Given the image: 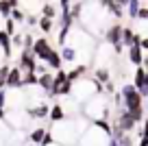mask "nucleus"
I'll use <instances>...</instances> for the list:
<instances>
[{
  "label": "nucleus",
  "mask_w": 148,
  "mask_h": 146,
  "mask_svg": "<svg viewBox=\"0 0 148 146\" xmlns=\"http://www.w3.org/2000/svg\"><path fill=\"white\" fill-rule=\"evenodd\" d=\"M87 127H89L87 118L74 116V118H65L57 124H50L48 133H50L52 142L59 144V146H79V140H81V135L85 133Z\"/></svg>",
  "instance_id": "obj_1"
},
{
  "label": "nucleus",
  "mask_w": 148,
  "mask_h": 146,
  "mask_svg": "<svg viewBox=\"0 0 148 146\" xmlns=\"http://www.w3.org/2000/svg\"><path fill=\"white\" fill-rule=\"evenodd\" d=\"M109 20L111 15L107 13L102 2H83V15L79 20V26L83 31H87L94 39L107 33V28L111 26Z\"/></svg>",
  "instance_id": "obj_2"
},
{
  "label": "nucleus",
  "mask_w": 148,
  "mask_h": 146,
  "mask_svg": "<svg viewBox=\"0 0 148 146\" xmlns=\"http://www.w3.org/2000/svg\"><path fill=\"white\" fill-rule=\"evenodd\" d=\"M109 137L111 124L107 120H96V122H89V127L85 129V133L79 140V146H109Z\"/></svg>",
  "instance_id": "obj_3"
},
{
  "label": "nucleus",
  "mask_w": 148,
  "mask_h": 146,
  "mask_svg": "<svg viewBox=\"0 0 148 146\" xmlns=\"http://www.w3.org/2000/svg\"><path fill=\"white\" fill-rule=\"evenodd\" d=\"M120 94H122V109L129 111L137 124H142L144 122V98H142V94L135 90L133 83H124Z\"/></svg>",
  "instance_id": "obj_4"
},
{
  "label": "nucleus",
  "mask_w": 148,
  "mask_h": 146,
  "mask_svg": "<svg viewBox=\"0 0 148 146\" xmlns=\"http://www.w3.org/2000/svg\"><path fill=\"white\" fill-rule=\"evenodd\" d=\"M102 92V85H98L96 79H81V81L72 83V92H70V96H74V101L81 103V105H85L87 101H92L94 96H98Z\"/></svg>",
  "instance_id": "obj_5"
},
{
  "label": "nucleus",
  "mask_w": 148,
  "mask_h": 146,
  "mask_svg": "<svg viewBox=\"0 0 148 146\" xmlns=\"http://www.w3.org/2000/svg\"><path fill=\"white\" fill-rule=\"evenodd\" d=\"M109 114H111V105L102 94L94 96L92 101H87L83 105V116L87 120H92V122H96V120H109Z\"/></svg>",
  "instance_id": "obj_6"
},
{
  "label": "nucleus",
  "mask_w": 148,
  "mask_h": 146,
  "mask_svg": "<svg viewBox=\"0 0 148 146\" xmlns=\"http://www.w3.org/2000/svg\"><path fill=\"white\" fill-rule=\"evenodd\" d=\"M28 122H31V118H28L26 109H13V111H7L5 114V124L11 131H22Z\"/></svg>",
  "instance_id": "obj_7"
},
{
  "label": "nucleus",
  "mask_w": 148,
  "mask_h": 146,
  "mask_svg": "<svg viewBox=\"0 0 148 146\" xmlns=\"http://www.w3.org/2000/svg\"><path fill=\"white\" fill-rule=\"evenodd\" d=\"M72 92V83L68 81V72L65 70H59L55 72V81H52V90L48 96H70Z\"/></svg>",
  "instance_id": "obj_8"
},
{
  "label": "nucleus",
  "mask_w": 148,
  "mask_h": 146,
  "mask_svg": "<svg viewBox=\"0 0 148 146\" xmlns=\"http://www.w3.org/2000/svg\"><path fill=\"white\" fill-rule=\"evenodd\" d=\"M122 31H124V26L116 22V24H111V26L107 28V33H105L107 44H109V46H111V50L118 52V55H120L122 48H124V44H122Z\"/></svg>",
  "instance_id": "obj_9"
},
{
  "label": "nucleus",
  "mask_w": 148,
  "mask_h": 146,
  "mask_svg": "<svg viewBox=\"0 0 148 146\" xmlns=\"http://www.w3.org/2000/svg\"><path fill=\"white\" fill-rule=\"evenodd\" d=\"M52 52H55V48L50 46V41H48L46 37H37L35 39V44H33V55H35L37 61H44V63H46Z\"/></svg>",
  "instance_id": "obj_10"
},
{
  "label": "nucleus",
  "mask_w": 148,
  "mask_h": 146,
  "mask_svg": "<svg viewBox=\"0 0 148 146\" xmlns=\"http://www.w3.org/2000/svg\"><path fill=\"white\" fill-rule=\"evenodd\" d=\"M35 68H37V59L33 55V50H22L18 57V70L22 74H26V72H35Z\"/></svg>",
  "instance_id": "obj_11"
},
{
  "label": "nucleus",
  "mask_w": 148,
  "mask_h": 146,
  "mask_svg": "<svg viewBox=\"0 0 148 146\" xmlns=\"http://www.w3.org/2000/svg\"><path fill=\"white\" fill-rule=\"evenodd\" d=\"M126 57L129 61L135 65V68H142V61H144V50H142V37H135V44L126 48Z\"/></svg>",
  "instance_id": "obj_12"
},
{
  "label": "nucleus",
  "mask_w": 148,
  "mask_h": 146,
  "mask_svg": "<svg viewBox=\"0 0 148 146\" xmlns=\"http://www.w3.org/2000/svg\"><path fill=\"white\" fill-rule=\"evenodd\" d=\"M116 124L120 127V131H122V133H131L135 127H137L135 118L129 114V111H124V109H120V114H118V118H116Z\"/></svg>",
  "instance_id": "obj_13"
},
{
  "label": "nucleus",
  "mask_w": 148,
  "mask_h": 146,
  "mask_svg": "<svg viewBox=\"0 0 148 146\" xmlns=\"http://www.w3.org/2000/svg\"><path fill=\"white\" fill-rule=\"evenodd\" d=\"M102 5H105L107 13H109L111 18H116V20L124 18V2H122V0H102Z\"/></svg>",
  "instance_id": "obj_14"
},
{
  "label": "nucleus",
  "mask_w": 148,
  "mask_h": 146,
  "mask_svg": "<svg viewBox=\"0 0 148 146\" xmlns=\"http://www.w3.org/2000/svg\"><path fill=\"white\" fill-rule=\"evenodd\" d=\"M135 90L142 94V98H148V74L144 72L142 68L135 70V81H133Z\"/></svg>",
  "instance_id": "obj_15"
},
{
  "label": "nucleus",
  "mask_w": 148,
  "mask_h": 146,
  "mask_svg": "<svg viewBox=\"0 0 148 146\" xmlns=\"http://www.w3.org/2000/svg\"><path fill=\"white\" fill-rule=\"evenodd\" d=\"M5 85H7V90H22V72L18 68H11Z\"/></svg>",
  "instance_id": "obj_16"
},
{
  "label": "nucleus",
  "mask_w": 148,
  "mask_h": 146,
  "mask_svg": "<svg viewBox=\"0 0 148 146\" xmlns=\"http://www.w3.org/2000/svg\"><path fill=\"white\" fill-rule=\"evenodd\" d=\"M26 114H28L31 120H44V118H48V114H50V107H48L46 103H42V105H37V107L26 109Z\"/></svg>",
  "instance_id": "obj_17"
},
{
  "label": "nucleus",
  "mask_w": 148,
  "mask_h": 146,
  "mask_svg": "<svg viewBox=\"0 0 148 146\" xmlns=\"http://www.w3.org/2000/svg\"><path fill=\"white\" fill-rule=\"evenodd\" d=\"M46 135H48V129L35 127V129L31 131V135H28V142H31V144H35V146H42L44 140H46Z\"/></svg>",
  "instance_id": "obj_18"
},
{
  "label": "nucleus",
  "mask_w": 148,
  "mask_h": 146,
  "mask_svg": "<svg viewBox=\"0 0 148 146\" xmlns=\"http://www.w3.org/2000/svg\"><path fill=\"white\" fill-rule=\"evenodd\" d=\"M61 61H63V63H76V61H79V52L74 50L72 46H61Z\"/></svg>",
  "instance_id": "obj_19"
},
{
  "label": "nucleus",
  "mask_w": 148,
  "mask_h": 146,
  "mask_svg": "<svg viewBox=\"0 0 148 146\" xmlns=\"http://www.w3.org/2000/svg\"><path fill=\"white\" fill-rule=\"evenodd\" d=\"M42 18H48V20H59V2L52 5V2H44L42 5Z\"/></svg>",
  "instance_id": "obj_20"
},
{
  "label": "nucleus",
  "mask_w": 148,
  "mask_h": 146,
  "mask_svg": "<svg viewBox=\"0 0 148 146\" xmlns=\"http://www.w3.org/2000/svg\"><path fill=\"white\" fill-rule=\"evenodd\" d=\"M48 118H50V124H57V122H61V120L68 118V114L63 111L61 103H55V105L50 107V114H48Z\"/></svg>",
  "instance_id": "obj_21"
},
{
  "label": "nucleus",
  "mask_w": 148,
  "mask_h": 146,
  "mask_svg": "<svg viewBox=\"0 0 148 146\" xmlns=\"http://www.w3.org/2000/svg\"><path fill=\"white\" fill-rule=\"evenodd\" d=\"M139 9H142V2H139V0H126L124 2V13L129 15L131 20H137Z\"/></svg>",
  "instance_id": "obj_22"
},
{
  "label": "nucleus",
  "mask_w": 148,
  "mask_h": 146,
  "mask_svg": "<svg viewBox=\"0 0 148 146\" xmlns=\"http://www.w3.org/2000/svg\"><path fill=\"white\" fill-rule=\"evenodd\" d=\"M52 81H55V74H52V72L42 74V76H39V81H37V87H39L42 92H46V94H50V90H52Z\"/></svg>",
  "instance_id": "obj_23"
},
{
  "label": "nucleus",
  "mask_w": 148,
  "mask_h": 146,
  "mask_svg": "<svg viewBox=\"0 0 148 146\" xmlns=\"http://www.w3.org/2000/svg\"><path fill=\"white\" fill-rule=\"evenodd\" d=\"M85 72H87V65H81V63H76V65H74V68L68 72V81H70V83H76V81H81Z\"/></svg>",
  "instance_id": "obj_24"
},
{
  "label": "nucleus",
  "mask_w": 148,
  "mask_h": 146,
  "mask_svg": "<svg viewBox=\"0 0 148 146\" xmlns=\"http://www.w3.org/2000/svg\"><path fill=\"white\" fill-rule=\"evenodd\" d=\"M94 79H96L98 85L105 87L107 83H111V74H109V68H96V72H94Z\"/></svg>",
  "instance_id": "obj_25"
},
{
  "label": "nucleus",
  "mask_w": 148,
  "mask_h": 146,
  "mask_svg": "<svg viewBox=\"0 0 148 146\" xmlns=\"http://www.w3.org/2000/svg\"><path fill=\"white\" fill-rule=\"evenodd\" d=\"M0 46H2L7 59H11V55H13V46H11V37L7 35L5 31H0Z\"/></svg>",
  "instance_id": "obj_26"
},
{
  "label": "nucleus",
  "mask_w": 148,
  "mask_h": 146,
  "mask_svg": "<svg viewBox=\"0 0 148 146\" xmlns=\"http://www.w3.org/2000/svg\"><path fill=\"white\" fill-rule=\"evenodd\" d=\"M135 37H137L135 28H133V26H124V31H122V44H124L126 48L135 44Z\"/></svg>",
  "instance_id": "obj_27"
},
{
  "label": "nucleus",
  "mask_w": 148,
  "mask_h": 146,
  "mask_svg": "<svg viewBox=\"0 0 148 146\" xmlns=\"http://www.w3.org/2000/svg\"><path fill=\"white\" fill-rule=\"evenodd\" d=\"M18 5H20L18 0H5V2H0V13L5 15V18H9V15H11V11H13Z\"/></svg>",
  "instance_id": "obj_28"
},
{
  "label": "nucleus",
  "mask_w": 148,
  "mask_h": 146,
  "mask_svg": "<svg viewBox=\"0 0 148 146\" xmlns=\"http://www.w3.org/2000/svg\"><path fill=\"white\" fill-rule=\"evenodd\" d=\"M70 15H72L74 22H79L81 15H83V2H70Z\"/></svg>",
  "instance_id": "obj_29"
},
{
  "label": "nucleus",
  "mask_w": 148,
  "mask_h": 146,
  "mask_svg": "<svg viewBox=\"0 0 148 146\" xmlns=\"http://www.w3.org/2000/svg\"><path fill=\"white\" fill-rule=\"evenodd\" d=\"M37 26H39L42 33H52L55 31V20H48V18H42V15H39V24H37Z\"/></svg>",
  "instance_id": "obj_30"
},
{
  "label": "nucleus",
  "mask_w": 148,
  "mask_h": 146,
  "mask_svg": "<svg viewBox=\"0 0 148 146\" xmlns=\"http://www.w3.org/2000/svg\"><path fill=\"white\" fill-rule=\"evenodd\" d=\"M9 18L13 20L15 24H22V22H26V11H24V9H20V5H18L13 11H11V15H9Z\"/></svg>",
  "instance_id": "obj_31"
},
{
  "label": "nucleus",
  "mask_w": 148,
  "mask_h": 146,
  "mask_svg": "<svg viewBox=\"0 0 148 146\" xmlns=\"http://www.w3.org/2000/svg\"><path fill=\"white\" fill-rule=\"evenodd\" d=\"M15 26H18V24H15L11 18H7V22H5V33H7L9 37H13L15 33H18V28H15Z\"/></svg>",
  "instance_id": "obj_32"
},
{
  "label": "nucleus",
  "mask_w": 148,
  "mask_h": 146,
  "mask_svg": "<svg viewBox=\"0 0 148 146\" xmlns=\"http://www.w3.org/2000/svg\"><path fill=\"white\" fill-rule=\"evenodd\" d=\"M11 46L20 48V52H22V48H24V35H22V33H15V35L11 37Z\"/></svg>",
  "instance_id": "obj_33"
},
{
  "label": "nucleus",
  "mask_w": 148,
  "mask_h": 146,
  "mask_svg": "<svg viewBox=\"0 0 148 146\" xmlns=\"http://www.w3.org/2000/svg\"><path fill=\"white\" fill-rule=\"evenodd\" d=\"M9 131H11V129L7 127L5 122L0 124V146H5V144H7V135H9Z\"/></svg>",
  "instance_id": "obj_34"
},
{
  "label": "nucleus",
  "mask_w": 148,
  "mask_h": 146,
  "mask_svg": "<svg viewBox=\"0 0 148 146\" xmlns=\"http://www.w3.org/2000/svg\"><path fill=\"white\" fill-rule=\"evenodd\" d=\"M26 24L28 26H37V24H39V18H37V15H26Z\"/></svg>",
  "instance_id": "obj_35"
},
{
  "label": "nucleus",
  "mask_w": 148,
  "mask_h": 146,
  "mask_svg": "<svg viewBox=\"0 0 148 146\" xmlns=\"http://www.w3.org/2000/svg\"><path fill=\"white\" fill-rule=\"evenodd\" d=\"M142 70L148 74V55H144V61H142Z\"/></svg>",
  "instance_id": "obj_36"
},
{
  "label": "nucleus",
  "mask_w": 148,
  "mask_h": 146,
  "mask_svg": "<svg viewBox=\"0 0 148 146\" xmlns=\"http://www.w3.org/2000/svg\"><path fill=\"white\" fill-rule=\"evenodd\" d=\"M142 50L148 52V37H142Z\"/></svg>",
  "instance_id": "obj_37"
},
{
  "label": "nucleus",
  "mask_w": 148,
  "mask_h": 146,
  "mask_svg": "<svg viewBox=\"0 0 148 146\" xmlns=\"http://www.w3.org/2000/svg\"><path fill=\"white\" fill-rule=\"evenodd\" d=\"M7 61V55H5V50H2V46H0V65Z\"/></svg>",
  "instance_id": "obj_38"
},
{
  "label": "nucleus",
  "mask_w": 148,
  "mask_h": 146,
  "mask_svg": "<svg viewBox=\"0 0 148 146\" xmlns=\"http://www.w3.org/2000/svg\"><path fill=\"white\" fill-rule=\"evenodd\" d=\"M5 22H7V18L0 13V31H5Z\"/></svg>",
  "instance_id": "obj_39"
},
{
  "label": "nucleus",
  "mask_w": 148,
  "mask_h": 146,
  "mask_svg": "<svg viewBox=\"0 0 148 146\" xmlns=\"http://www.w3.org/2000/svg\"><path fill=\"white\" fill-rule=\"evenodd\" d=\"M146 118H148V105H146Z\"/></svg>",
  "instance_id": "obj_40"
},
{
  "label": "nucleus",
  "mask_w": 148,
  "mask_h": 146,
  "mask_svg": "<svg viewBox=\"0 0 148 146\" xmlns=\"http://www.w3.org/2000/svg\"><path fill=\"white\" fill-rule=\"evenodd\" d=\"M50 146H59V144H55V142H52V144H50Z\"/></svg>",
  "instance_id": "obj_41"
}]
</instances>
